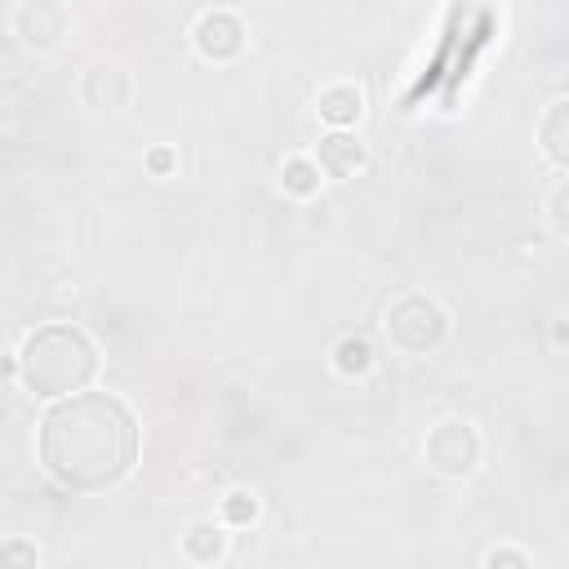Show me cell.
<instances>
[{"mask_svg":"<svg viewBox=\"0 0 569 569\" xmlns=\"http://www.w3.org/2000/svg\"><path fill=\"white\" fill-rule=\"evenodd\" d=\"M138 458V422L111 391L53 400L40 418V467L71 493H98L129 476Z\"/></svg>","mask_w":569,"mask_h":569,"instance_id":"obj_1","label":"cell"},{"mask_svg":"<svg viewBox=\"0 0 569 569\" xmlns=\"http://www.w3.org/2000/svg\"><path fill=\"white\" fill-rule=\"evenodd\" d=\"M98 373V347L76 325H40L18 351V378L40 400L80 396Z\"/></svg>","mask_w":569,"mask_h":569,"instance_id":"obj_2","label":"cell"},{"mask_svg":"<svg viewBox=\"0 0 569 569\" xmlns=\"http://www.w3.org/2000/svg\"><path fill=\"white\" fill-rule=\"evenodd\" d=\"M382 333L400 356H427L445 342L449 333V316L436 298L427 293H400L396 302H387L382 311Z\"/></svg>","mask_w":569,"mask_h":569,"instance_id":"obj_3","label":"cell"},{"mask_svg":"<svg viewBox=\"0 0 569 569\" xmlns=\"http://www.w3.org/2000/svg\"><path fill=\"white\" fill-rule=\"evenodd\" d=\"M422 453H427V467H431L436 476L462 480V476H471L476 462H480V436H476V427H471L467 418H445V422H436V427L427 431Z\"/></svg>","mask_w":569,"mask_h":569,"instance_id":"obj_4","label":"cell"},{"mask_svg":"<svg viewBox=\"0 0 569 569\" xmlns=\"http://www.w3.org/2000/svg\"><path fill=\"white\" fill-rule=\"evenodd\" d=\"M67 9L53 0H22L13 9V31L22 36L27 49H53L67 36Z\"/></svg>","mask_w":569,"mask_h":569,"instance_id":"obj_5","label":"cell"},{"mask_svg":"<svg viewBox=\"0 0 569 569\" xmlns=\"http://www.w3.org/2000/svg\"><path fill=\"white\" fill-rule=\"evenodd\" d=\"M80 98L89 107H98V111H120L133 98V80H129V71L120 62H93L80 76Z\"/></svg>","mask_w":569,"mask_h":569,"instance_id":"obj_6","label":"cell"},{"mask_svg":"<svg viewBox=\"0 0 569 569\" xmlns=\"http://www.w3.org/2000/svg\"><path fill=\"white\" fill-rule=\"evenodd\" d=\"M240 44H244V27H240V18H236L231 9H209V13H200V22H196V49H200L204 58H213V62L236 58Z\"/></svg>","mask_w":569,"mask_h":569,"instance_id":"obj_7","label":"cell"},{"mask_svg":"<svg viewBox=\"0 0 569 569\" xmlns=\"http://www.w3.org/2000/svg\"><path fill=\"white\" fill-rule=\"evenodd\" d=\"M316 164H320V173H329V178H351V173L365 164V147H360L347 129H333V133L320 138Z\"/></svg>","mask_w":569,"mask_h":569,"instance_id":"obj_8","label":"cell"},{"mask_svg":"<svg viewBox=\"0 0 569 569\" xmlns=\"http://www.w3.org/2000/svg\"><path fill=\"white\" fill-rule=\"evenodd\" d=\"M316 111H320V120H329L333 129H347V124L360 120V111H365V93H360L351 80L325 84L320 98H316Z\"/></svg>","mask_w":569,"mask_h":569,"instance_id":"obj_9","label":"cell"},{"mask_svg":"<svg viewBox=\"0 0 569 569\" xmlns=\"http://www.w3.org/2000/svg\"><path fill=\"white\" fill-rule=\"evenodd\" d=\"M538 147L551 164L569 169V98H556L538 120Z\"/></svg>","mask_w":569,"mask_h":569,"instance_id":"obj_10","label":"cell"},{"mask_svg":"<svg viewBox=\"0 0 569 569\" xmlns=\"http://www.w3.org/2000/svg\"><path fill=\"white\" fill-rule=\"evenodd\" d=\"M182 551H187L196 565H213V560H222V551H227V533H222V525H213V520L191 525V529L182 533Z\"/></svg>","mask_w":569,"mask_h":569,"instance_id":"obj_11","label":"cell"},{"mask_svg":"<svg viewBox=\"0 0 569 569\" xmlns=\"http://www.w3.org/2000/svg\"><path fill=\"white\" fill-rule=\"evenodd\" d=\"M333 369H338L342 378L369 373V369H373V347H369V338H360V333L338 338V347H333Z\"/></svg>","mask_w":569,"mask_h":569,"instance_id":"obj_12","label":"cell"},{"mask_svg":"<svg viewBox=\"0 0 569 569\" xmlns=\"http://www.w3.org/2000/svg\"><path fill=\"white\" fill-rule=\"evenodd\" d=\"M280 182H284V191H293V196H316V191H320V164H316L311 156H293V160H284Z\"/></svg>","mask_w":569,"mask_h":569,"instance_id":"obj_13","label":"cell"},{"mask_svg":"<svg viewBox=\"0 0 569 569\" xmlns=\"http://www.w3.org/2000/svg\"><path fill=\"white\" fill-rule=\"evenodd\" d=\"M258 516V498L249 493V489H231L227 498H222V520L227 525H249Z\"/></svg>","mask_w":569,"mask_h":569,"instance_id":"obj_14","label":"cell"},{"mask_svg":"<svg viewBox=\"0 0 569 569\" xmlns=\"http://www.w3.org/2000/svg\"><path fill=\"white\" fill-rule=\"evenodd\" d=\"M547 222H551L556 236L569 240V182L551 187V196H547Z\"/></svg>","mask_w":569,"mask_h":569,"instance_id":"obj_15","label":"cell"},{"mask_svg":"<svg viewBox=\"0 0 569 569\" xmlns=\"http://www.w3.org/2000/svg\"><path fill=\"white\" fill-rule=\"evenodd\" d=\"M0 565H4V569H36V542L9 538V542L0 547Z\"/></svg>","mask_w":569,"mask_h":569,"instance_id":"obj_16","label":"cell"},{"mask_svg":"<svg viewBox=\"0 0 569 569\" xmlns=\"http://www.w3.org/2000/svg\"><path fill=\"white\" fill-rule=\"evenodd\" d=\"M485 569H529V556L520 547H493L485 556Z\"/></svg>","mask_w":569,"mask_h":569,"instance_id":"obj_17","label":"cell"},{"mask_svg":"<svg viewBox=\"0 0 569 569\" xmlns=\"http://www.w3.org/2000/svg\"><path fill=\"white\" fill-rule=\"evenodd\" d=\"M147 169H151V173H169V169H173V151H169V147H151V151H147Z\"/></svg>","mask_w":569,"mask_h":569,"instance_id":"obj_18","label":"cell"},{"mask_svg":"<svg viewBox=\"0 0 569 569\" xmlns=\"http://www.w3.org/2000/svg\"><path fill=\"white\" fill-rule=\"evenodd\" d=\"M556 342H569V325H556Z\"/></svg>","mask_w":569,"mask_h":569,"instance_id":"obj_19","label":"cell"}]
</instances>
